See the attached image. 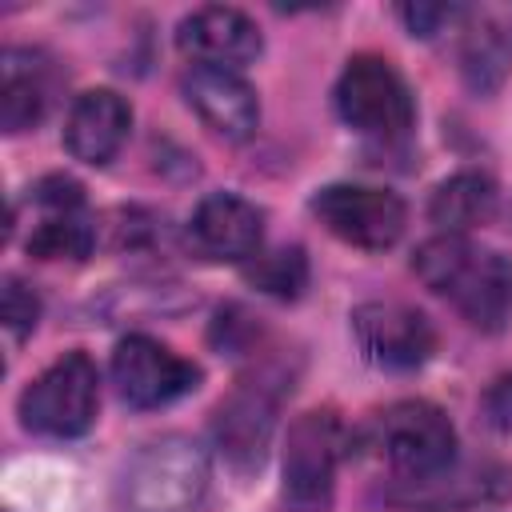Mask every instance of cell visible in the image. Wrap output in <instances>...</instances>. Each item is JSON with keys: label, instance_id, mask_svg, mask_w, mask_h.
<instances>
[{"label": "cell", "instance_id": "1", "mask_svg": "<svg viewBox=\"0 0 512 512\" xmlns=\"http://www.w3.org/2000/svg\"><path fill=\"white\" fill-rule=\"evenodd\" d=\"M412 272L480 332H500L512 320V260L504 252L440 232L416 248Z\"/></svg>", "mask_w": 512, "mask_h": 512}, {"label": "cell", "instance_id": "2", "mask_svg": "<svg viewBox=\"0 0 512 512\" xmlns=\"http://www.w3.org/2000/svg\"><path fill=\"white\" fill-rule=\"evenodd\" d=\"M208 480V452L192 436H160L128 460L120 504L124 512H196Z\"/></svg>", "mask_w": 512, "mask_h": 512}, {"label": "cell", "instance_id": "3", "mask_svg": "<svg viewBox=\"0 0 512 512\" xmlns=\"http://www.w3.org/2000/svg\"><path fill=\"white\" fill-rule=\"evenodd\" d=\"M336 108L344 124L372 140H404L416 124V100L392 60L360 52L336 80Z\"/></svg>", "mask_w": 512, "mask_h": 512}, {"label": "cell", "instance_id": "4", "mask_svg": "<svg viewBox=\"0 0 512 512\" xmlns=\"http://www.w3.org/2000/svg\"><path fill=\"white\" fill-rule=\"evenodd\" d=\"M100 408V372L88 352H64L20 392V420L40 436H80Z\"/></svg>", "mask_w": 512, "mask_h": 512}, {"label": "cell", "instance_id": "5", "mask_svg": "<svg viewBox=\"0 0 512 512\" xmlns=\"http://www.w3.org/2000/svg\"><path fill=\"white\" fill-rule=\"evenodd\" d=\"M388 468L404 480H436L448 472L456 456V432L448 416L428 404V400H404L392 404L380 416V436H376Z\"/></svg>", "mask_w": 512, "mask_h": 512}, {"label": "cell", "instance_id": "6", "mask_svg": "<svg viewBox=\"0 0 512 512\" xmlns=\"http://www.w3.org/2000/svg\"><path fill=\"white\" fill-rule=\"evenodd\" d=\"M340 464V420L332 412H304L284 440V504L292 512H328Z\"/></svg>", "mask_w": 512, "mask_h": 512}, {"label": "cell", "instance_id": "7", "mask_svg": "<svg viewBox=\"0 0 512 512\" xmlns=\"http://www.w3.org/2000/svg\"><path fill=\"white\" fill-rule=\"evenodd\" d=\"M312 212L336 240L364 252L392 248L408 224L404 200L388 188H368V184H328L312 196Z\"/></svg>", "mask_w": 512, "mask_h": 512}, {"label": "cell", "instance_id": "8", "mask_svg": "<svg viewBox=\"0 0 512 512\" xmlns=\"http://www.w3.org/2000/svg\"><path fill=\"white\" fill-rule=\"evenodd\" d=\"M112 380L132 408H164L200 388V364L152 336H124L112 352Z\"/></svg>", "mask_w": 512, "mask_h": 512}, {"label": "cell", "instance_id": "9", "mask_svg": "<svg viewBox=\"0 0 512 512\" xmlns=\"http://www.w3.org/2000/svg\"><path fill=\"white\" fill-rule=\"evenodd\" d=\"M352 336L364 360L388 372H412L436 352L432 320L400 300H368L352 308Z\"/></svg>", "mask_w": 512, "mask_h": 512}, {"label": "cell", "instance_id": "10", "mask_svg": "<svg viewBox=\"0 0 512 512\" xmlns=\"http://www.w3.org/2000/svg\"><path fill=\"white\" fill-rule=\"evenodd\" d=\"M280 384L272 376H252L240 380L228 400H220L216 420H212V436L224 452L228 464L236 468H260L272 428H276V408H280Z\"/></svg>", "mask_w": 512, "mask_h": 512}, {"label": "cell", "instance_id": "11", "mask_svg": "<svg viewBox=\"0 0 512 512\" xmlns=\"http://www.w3.org/2000/svg\"><path fill=\"white\" fill-rule=\"evenodd\" d=\"M188 244L196 248V256L216 264L252 260L264 244V212L236 192H212L188 220Z\"/></svg>", "mask_w": 512, "mask_h": 512}, {"label": "cell", "instance_id": "12", "mask_svg": "<svg viewBox=\"0 0 512 512\" xmlns=\"http://www.w3.org/2000/svg\"><path fill=\"white\" fill-rule=\"evenodd\" d=\"M184 100L188 108L200 116V124L228 140V144H240L256 132L260 124V100H256V88L232 72V68H204V64H192L184 72Z\"/></svg>", "mask_w": 512, "mask_h": 512}, {"label": "cell", "instance_id": "13", "mask_svg": "<svg viewBox=\"0 0 512 512\" xmlns=\"http://www.w3.org/2000/svg\"><path fill=\"white\" fill-rule=\"evenodd\" d=\"M176 44L196 64H204V68H232V72L252 64L260 56V48H264L260 28L240 8H224V4L196 8L192 16H184L180 28H176Z\"/></svg>", "mask_w": 512, "mask_h": 512}, {"label": "cell", "instance_id": "14", "mask_svg": "<svg viewBox=\"0 0 512 512\" xmlns=\"http://www.w3.org/2000/svg\"><path fill=\"white\" fill-rule=\"evenodd\" d=\"M132 128V108L120 92L112 88H92L84 96H76V104L68 108L64 120V148L80 160V164H108L120 144L128 140Z\"/></svg>", "mask_w": 512, "mask_h": 512}, {"label": "cell", "instance_id": "15", "mask_svg": "<svg viewBox=\"0 0 512 512\" xmlns=\"http://www.w3.org/2000/svg\"><path fill=\"white\" fill-rule=\"evenodd\" d=\"M460 72L476 96H492L512 72V8L480 4L464 12Z\"/></svg>", "mask_w": 512, "mask_h": 512}, {"label": "cell", "instance_id": "16", "mask_svg": "<svg viewBox=\"0 0 512 512\" xmlns=\"http://www.w3.org/2000/svg\"><path fill=\"white\" fill-rule=\"evenodd\" d=\"M0 72H4V80H0V128L8 136L36 128L48 112V100H52V68L44 64L40 52L8 48Z\"/></svg>", "mask_w": 512, "mask_h": 512}, {"label": "cell", "instance_id": "17", "mask_svg": "<svg viewBox=\"0 0 512 512\" xmlns=\"http://www.w3.org/2000/svg\"><path fill=\"white\" fill-rule=\"evenodd\" d=\"M496 200H500L496 184L484 172H456L436 184V192L428 200V216L444 232L464 236L468 228H480L496 216Z\"/></svg>", "mask_w": 512, "mask_h": 512}, {"label": "cell", "instance_id": "18", "mask_svg": "<svg viewBox=\"0 0 512 512\" xmlns=\"http://www.w3.org/2000/svg\"><path fill=\"white\" fill-rule=\"evenodd\" d=\"M24 248L36 260H84L96 248V224L84 208H44Z\"/></svg>", "mask_w": 512, "mask_h": 512}, {"label": "cell", "instance_id": "19", "mask_svg": "<svg viewBox=\"0 0 512 512\" xmlns=\"http://www.w3.org/2000/svg\"><path fill=\"white\" fill-rule=\"evenodd\" d=\"M248 284H256L260 292L276 296V300H296L308 288V256L304 248H272V252H256L244 268Z\"/></svg>", "mask_w": 512, "mask_h": 512}, {"label": "cell", "instance_id": "20", "mask_svg": "<svg viewBox=\"0 0 512 512\" xmlns=\"http://www.w3.org/2000/svg\"><path fill=\"white\" fill-rule=\"evenodd\" d=\"M0 316H4V328L12 340H24L36 320H40V296L20 280V276H8L4 280V292H0Z\"/></svg>", "mask_w": 512, "mask_h": 512}, {"label": "cell", "instance_id": "21", "mask_svg": "<svg viewBox=\"0 0 512 512\" xmlns=\"http://www.w3.org/2000/svg\"><path fill=\"white\" fill-rule=\"evenodd\" d=\"M460 16H464V8H456V4H400V20L408 24L412 36H424V40Z\"/></svg>", "mask_w": 512, "mask_h": 512}, {"label": "cell", "instance_id": "22", "mask_svg": "<svg viewBox=\"0 0 512 512\" xmlns=\"http://www.w3.org/2000/svg\"><path fill=\"white\" fill-rule=\"evenodd\" d=\"M480 412H484V420H488L496 432H512V376H500V380L484 392Z\"/></svg>", "mask_w": 512, "mask_h": 512}]
</instances>
